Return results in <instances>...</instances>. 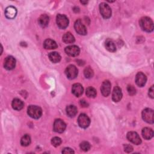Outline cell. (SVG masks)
Returning <instances> with one entry per match:
<instances>
[{
  "label": "cell",
  "instance_id": "11",
  "mask_svg": "<svg viewBox=\"0 0 154 154\" xmlns=\"http://www.w3.org/2000/svg\"><path fill=\"white\" fill-rule=\"evenodd\" d=\"M65 52L70 57H76L79 54L80 49L79 47L76 45H70L65 48Z\"/></svg>",
  "mask_w": 154,
  "mask_h": 154
},
{
  "label": "cell",
  "instance_id": "36",
  "mask_svg": "<svg viewBox=\"0 0 154 154\" xmlns=\"http://www.w3.org/2000/svg\"><path fill=\"white\" fill-rule=\"evenodd\" d=\"M81 2L82 3V4H86L87 3V1H85V2H84V1H81Z\"/></svg>",
  "mask_w": 154,
  "mask_h": 154
},
{
  "label": "cell",
  "instance_id": "2",
  "mask_svg": "<svg viewBox=\"0 0 154 154\" xmlns=\"http://www.w3.org/2000/svg\"><path fill=\"white\" fill-rule=\"evenodd\" d=\"M27 113L31 118L38 119L42 116V109L37 105H29L27 109Z\"/></svg>",
  "mask_w": 154,
  "mask_h": 154
},
{
  "label": "cell",
  "instance_id": "1",
  "mask_svg": "<svg viewBox=\"0 0 154 154\" xmlns=\"http://www.w3.org/2000/svg\"><path fill=\"white\" fill-rule=\"evenodd\" d=\"M140 26L141 28L147 32L153 30V23L152 20L148 17H143L140 20Z\"/></svg>",
  "mask_w": 154,
  "mask_h": 154
},
{
  "label": "cell",
  "instance_id": "35",
  "mask_svg": "<svg viewBox=\"0 0 154 154\" xmlns=\"http://www.w3.org/2000/svg\"><path fill=\"white\" fill-rule=\"evenodd\" d=\"M80 104L82 106H84V107H87L88 106V103L84 100H80Z\"/></svg>",
  "mask_w": 154,
  "mask_h": 154
},
{
  "label": "cell",
  "instance_id": "7",
  "mask_svg": "<svg viewBox=\"0 0 154 154\" xmlns=\"http://www.w3.org/2000/svg\"><path fill=\"white\" fill-rule=\"evenodd\" d=\"M78 125L82 128H87L90 124V118L85 114H81L78 119Z\"/></svg>",
  "mask_w": 154,
  "mask_h": 154
},
{
  "label": "cell",
  "instance_id": "33",
  "mask_svg": "<svg viewBox=\"0 0 154 154\" xmlns=\"http://www.w3.org/2000/svg\"><path fill=\"white\" fill-rule=\"evenodd\" d=\"M62 153H73L74 151L71 148L65 147L62 150Z\"/></svg>",
  "mask_w": 154,
  "mask_h": 154
},
{
  "label": "cell",
  "instance_id": "34",
  "mask_svg": "<svg viewBox=\"0 0 154 154\" xmlns=\"http://www.w3.org/2000/svg\"><path fill=\"white\" fill-rule=\"evenodd\" d=\"M154 89H153V86L152 85L149 90V96L151 97V98H153L154 97Z\"/></svg>",
  "mask_w": 154,
  "mask_h": 154
},
{
  "label": "cell",
  "instance_id": "3",
  "mask_svg": "<svg viewBox=\"0 0 154 154\" xmlns=\"http://www.w3.org/2000/svg\"><path fill=\"white\" fill-rule=\"evenodd\" d=\"M100 13L105 19H108L111 16V9L110 7L105 2H102L99 5Z\"/></svg>",
  "mask_w": 154,
  "mask_h": 154
},
{
  "label": "cell",
  "instance_id": "24",
  "mask_svg": "<svg viewBox=\"0 0 154 154\" xmlns=\"http://www.w3.org/2000/svg\"><path fill=\"white\" fill-rule=\"evenodd\" d=\"M106 49L109 52H115L116 51V46L114 42L111 39H107L105 44Z\"/></svg>",
  "mask_w": 154,
  "mask_h": 154
},
{
  "label": "cell",
  "instance_id": "25",
  "mask_svg": "<svg viewBox=\"0 0 154 154\" xmlns=\"http://www.w3.org/2000/svg\"><path fill=\"white\" fill-rule=\"evenodd\" d=\"M63 41L65 43H73L75 42L74 36L69 32L65 33L63 36Z\"/></svg>",
  "mask_w": 154,
  "mask_h": 154
},
{
  "label": "cell",
  "instance_id": "19",
  "mask_svg": "<svg viewBox=\"0 0 154 154\" xmlns=\"http://www.w3.org/2000/svg\"><path fill=\"white\" fill-rule=\"evenodd\" d=\"M143 137L146 140H150L153 136V131L151 128H144L142 130Z\"/></svg>",
  "mask_w": 154,
  "mask_h": 154
},
{
  "label": "cell",
  "instance_id": "16",
  "mask_svg": "<svg viewBox=\"0 0 154 154\" xmlns=\"http://www.w3.org/2000/svg\"><path fill=\"white\" fill-rule=\"evenodd\" d=\"M17 14V10L14 7L9 6L5 10V16L9 19H14Z\"/></svg>",
  "mask_w": 154,
  "mask_h": 154
},
{
  "label": "cell",
  "instance_id": "30",
  "mask_svg": "<svg viewBox=\"0 0 154 154\" xmlns=\"http://www.w3.org/2000/svg\"><path fill=\"white\" fill-rule=\"evenodd\" d=\"M51 143L52 144L55 146V147H57L58 146H60L61 143V140L60 138L57 137H55L54 138H52L51 140Z\"/></svg>",
  "mask_w": 154,
  "mask_h": 154
},
{
  "label": "cell",
  "instance_id": "22",
  "mask_svg": "<svg viewBox=\"0 0 154 154\" xmlns=\"http://www.w3.org/2000/svg\"><path fill=\"white\" fill-rule=\"evenodd\" d=\"M49 22V17L48 15L43 14H42L39 18H38V23L42 27H45L46 26Z\"/></svg>",
  "mask_w": 154,
  "mask_h": 154
},
{
  "label": "cell",
  "instance_id": "27",
  "mask_svg": "<svg viewBox=\"0 0 154 154\" xmlns=\"http://www.w3.org/2000/svg\"><path fill=\"white\" fill-rule=\"evenodd\" d=\"M86 95L88 97H92L94 98L96 96L97 94V92L96 89L93 87H88L87 89H86Z\"/></svg>",
  "mask_w": 154,
  "mask_h": 154
},
{
  "label": "cell",
  "instance_id": "15",
  "mask_svg": "<svg viewBox=\"0 0 154 154\" xmlns=\"http://www.w3.org/2000/svg\"><path fill=\"white\" fill-rule=\"evenodd\" d=\"M122 98V90L118 86H116L114 88L113 91L112 93V99L115 102H119Z\"/></svg>",
  "mask_w": 154,
  "mask_h": 154
},
{
  "label": "cell",
  "instance_id": "21",
  "mask_svg": "<svg viewBox=\"0 0 154 154\" xmlns=\"http://www.w3.org/2000/svg\"><path fill=\"white\" fill-rule=\"evenodd\" d=\"M66 113L67 114V116L70 117H75L77 112H78V110H77V108L73 105H68L66 107Z\"/></svg>",
  "mask_w": 154,
  "mask_h": 154
},
{
  "label": "cell",
  "instance_id": "13",
  "mask_svg": "<svg viewBox=\"0 0 154 154\" xmlns=\"http://www.w3.org/2000/svg\"><path fill=\"white\" fill-rule=\"evenodd\" d=\"M111 88V85L110 82L108 80L104 81L100 87V91H101L102 94L105 97H107L110 94Z\"/></svg>",
  "mask_w": 154,
  "mask_h": 154
},
{
  "label": "cell",
  "instance_id": "23",
  "mask_svg": "<svg viewBox=\"0 0 154 154\" xmlns=\"http://www.w3.org/2000/svg\"><path fill=\"white\" fill-rule=\"evenodd\" d=\"M49 60L54 63H58L61 60V56L57 52H52L49 54L48 55Z\"/></svg>",
  "mask_w": 154,
  "mask_h": 154
},
{
  "label": "cell",
  "instance_id": "20",
  "mask_svg": "<svg viewBox=\"0 0 154 154\" xmlns=\"http://www.w3.org/2000/svg\"><path fill=\"white\" fill-rule=\"evenodd\" d=\"M11 105L14 109L19 111L23 108L24 104H23V102L20 99L16 98L13 100Z\"/></svg>",
  "mask_w": 154,
  "mask_h": 154
},
{
  "label": "cell",
  "instance_id": "12",
  "mask_svg": "<svg viewBox=\"0 0 154 154\" xmlns=\"http://www.w3.org/2000/svg\"><path fill=\"white\" fill-rule=\"evenodd\" d=\"M16 66V60L12 56H8L4 60V66L7 70H13Z\"/></svg>",
  "mask_w": 154,
  "mask_h": 154
},
{
  "label": "cell",
  "instance_id": "9",
  "mask_svg": "<svg viewBox=\"0 0 154 154\" xmlns=\"http://www.w3.org/2000/svg\"><path fill=\"white\" fill-rule=\"evenodd\" d=\"M54 130L58 133H62L66 128V125L61 119H56L54 123Z\"/></svg>",
  "mask_w": 154,
  "mask_h": 154
},
{
  "label": "cell",
  "instance_id": "29",
  "mask_svg": "<svg viewBox=\"0 0 154 154\" xmlns=\"http://www.w3.org/2000/svg\"><path fill=\"white\" fill-rule=\"evenodd\" d=\"M79 146H80L81 149L83 151H85V152L88 151L90 149V144L87 141H82L80 144Z\"/></svg>",
  "mask_w": 154,
  "mask_h": 154
},
{
  "label": "cell",
  "instance_id": "17",
  "mask_svg": "<svg viewBox=\"0 0 154 154\" xmlns=\"http://www.w3.org/2000/svg\"><path fill=\"white\" fill-rule=\"evenodd\" d=\"M83 91L84 88L82 85H81L80 84L76 83L72 85V92L75 96L79 97L80 96H81L82 94L83 93Z\"/></svg>",
  "mask_w": 154,
  "mask_h": 154
},
{
  "label": "cell",
  "instance_id": "32",
  "mask_svg": "<svg viewBox=\"0 0 154 154\" xmlns=\"http://www.w3.org/2000/svg\"><path fill=\"white\" fill-rule=\"evenodd\" d=\"M124 150L127 153L131 152L133 150V147L129 144L124 145Z\"/></svg>",
  "mask_w": 154,
  "mask_h": 154
},
{
  "label": "cell",
  "instance_id": "14",
  "mask_svg": "<svg viewBox=\"0 0 154 154\" xmlns=\"http://www.w3.org/2000/svg\"><path fill=\"white\" fill-rule=\"evenodd\" d=\"M147 81L146 76L142 72H138L136 75L135 82L139 87H143Z\"/></svg>",
  "mask_w": 154,
  "mask_h": 154
},
{
  "label": "cell",
  "instance_id": "10",
  "mask_svg": "<svg viewBox=\"0 0 154 154\" xmlns=\"http://www.w3.org/2000/svg\"><path fill=\"white\" fill-rule=\"evenodd\" d=\"M74 27L75 29L76 32L80 34V35H86L87 33V28L85 26V25L82 23L81 20L80 19H78L74 25Z\"/></svg>",
  "mask_w": 154,
  "mask_h": 154
},
{
  "label": "cell",
  "instance_id": "8",
  "mask_svg": "<svg viewBox=\"0 0 154 154\" xmlns=\"http://www.w3.org/2000/svg\"><path fill=\"white\" fill-rule=\"evenodd\" d=\"M127 139L131 142L132 143L136 144V145H139L141 143V140L138 135V134L136 132L134 131H130L128 132L127 135H126Z\"/></svg>",
  "mask_w": 154,
  "mask_h": 154
},
{
  "label": "cell",
  "instance_id": "31",
  "mask_svg": "<svg viewBox=\"0 0 154 154\" xmlns=\"http://www.w3.org/2000/svg\"><path fill=\"white\" fill-rule=\"evenodd\" d=\"M127 90H128V93L131 96H133L136 93V89L133 85H129L127 87Z\"/></svg>",
  "mask_w": 154,
  "mask_h": 154
},
{
  "label": "cell",
  "instance_id": "5",
  "mask_svg": "<svg viewBox=\"0 0 154 154\" xmlns=\"http://www.w3.org/2000/svg\"><path fill=\"white\" fill-rule=\"evenodd\" d=\"M65 73L67 78H69V79H73L76 78V77L78 76V70L75 66L71 64L66 67Z\"/></svg>",
  "mask_w": 154,
  "mask_h": 154
},
{
  "label": "cell",
  "instance_id": "28",
  "mask_svg": "<svg viewBox=\"0 0 154 154\" xmlns=\"http://www.w3.org/2000/svg\"><path fill=\"white\" fill-rule=\"evenodd\" d=\"M84 74L86 78H91L93 76L94 72L90 67H87L84 70Z\"/></svg>",
  "mask_w": 154,
  "mask_h": 154
},
{
  "label": "cell",
  "instance_id": "6",
  "mask_svg": "<svg viewBox=\"0 0 154 154\" xmlns=\"http://www.w3.org/2000/svg\"><path fill=\"white\" fill-rule=\"evenodd\" d=\"M56 22L58 26L61 29L66 28L69 25V19L67 16L61 14H59L57 16Z\"/></svg>",
  "mask_w": 154,
  "mask_h": 154
},
{
  "label": "cell",
  "instance_id": "18",
  "mask_svg": "<svg viewBox=\"0 0 154 154\" xmlns=\"http://www.w3.org/2000/svg\"><path fill=\"white\" fill-rule=\"evenodd\" d=\"M43 47L46 49H54L58 47V45L54 40L48 38L45 40L43 43Z\"/></svg>",
  "mask_w": 154,
  "mask_h": 154
},
{
  "label": "cell",
  "instance_id": "26",
  "mask_svg": "<svg viewBox=\"0 0 154 154\" xmlns=\"http://www.w3.org/2000/svg\"><path fill=\"white\" fill-rule=\"evenodd\" d=\"M31 143V137L29 135L26 134L24 135L21 140H20V144L22 146H28Z\"/></svg>",
  "mask_w": 154,
  "mask_h": 154
},
{
  "label": "cell",
  "instance_id": "4",
  "mask_svg": "<svg viewBox=\"0 0 154 154\" xmlns=\"http://www.w3.org/2000/svg\"><path fill=\"white\" fill-rule=\"evenodd\" d=\"M153 111L150 108H146L142 111L143 119L149 123H153L154 122Z\"/></svg>",
  "mask_w": 154,
  "mask_h": 154
}]
</instances>
